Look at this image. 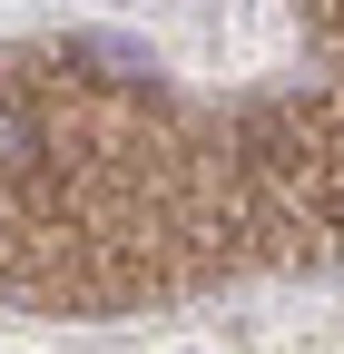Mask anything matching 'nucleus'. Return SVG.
<instances>
[{
    "label": "nucleus",
    "instance_id": "obj_1",
    "mask_svg": "<svg viewBox=\"0 0 344 354\" xmlns=\"http://www.w3.org/2000/svg\"><path fill=\"white\" fill-rule=\"evenodd\" d=\"M20 158H39V118L0 88V167H20Z\"/></svg>",
    "mask_w": 344,
    "mask_h": 354
}]
</instances>
